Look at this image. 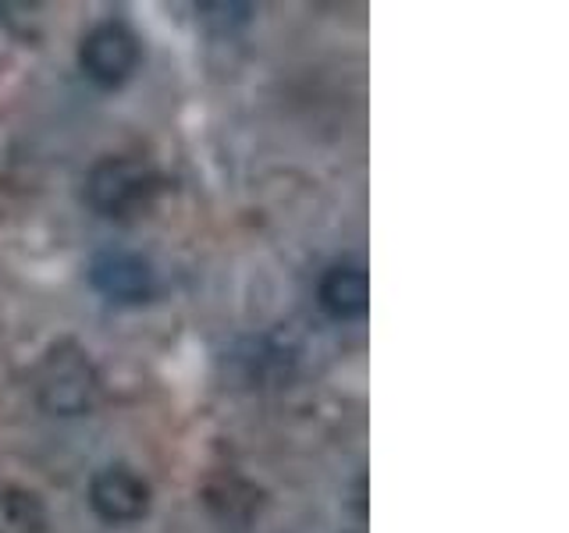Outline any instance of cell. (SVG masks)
Listing matches in <instances>:
<instances>
[{"instance_id": "52a82bcc", "label": "cell", "mask_w": 569, "mask_h": 533, "mask_svg": "<svg viewBox=\"0 0 569 533\" xmlns=\"http://www.w3.org/2000/svg\"><path fill=\"white\" fill-rule=\"evenodd\" d=\"M43 526L47 512L40 497L18 487L0 491V533H43Z\"/></svg>"}, {"instance_id": "5b68a950", "label": "cell", "mask_w": 569, "mask_h": 533, "mask_svg": "<svg viewBox=\"0 0 569 533\" xmlns=\"http://www.w3.org/2000/svg\"><path fill=\"white\" fill-rule=\"evenodd\" d=\"M89 505L111 526L139 523L150 512V484L129 466H107L89 480Z\"/></svg>"}, {"instance_id": "7a4b0ae2", "label": "cell", "mask_w": 569, "mask_h": 533, "mask_svg": "<svg viewBox=\"0 0 569 533\" xmlns=\"http://www.w3.org/2000/svg\"><path fill=\"white\" fill-rule=\"evenodd\" d=\"M100 378L89 355L76 345H58L36 370V395L53 416H82L93 409Z\"/></svg>"}, {"instance_id": "8992f818", "label": "cell", "mask_w": 569, "mask_h": 533, "mask_svg": "<svg viewBox=\"0 0 569 533\" xmlns=\"http://www.w3.org/2000/svg\"><path fill=\"white\" fill-rule=\"evenodd\" d=\"M317 302L338 324L363 320L370 310V278L360 263H335L317 284Z\"/></svg>"}, {"instance_id": "6da1fadb", "label": "cell", "mask_w": 569, "mask_h": 533, "mask_svg": "<svg viewBox=\"0 0 569 533\" xmlns=\"http://www.w3.org/2000/svg\"><path fill=\"white\" fill-rule=\"evenodd\" d=\"M160 192V178L136 157H103L86 178V200L100 218L132 221L147 213Z\"/></svg>"}, {"instance_id": "277c9868", "label": "cell", "mask_w": 569, "mask_h": 533, "mask_svg": "<svg viewBox=\"0 0 569 533\" xmlns=\"http://www.w3.org/2000/svg\"><path fill=\"white\" fill-rule=\"evenodd\" d=\"M89 284L118 306H142L157 295V271L147 257L129 249H103L89 260Z\"/></svg>"}, {"instance_id": "3957f363", "label": "cell", "mask_w": 569, "mask_h": 533, "mask_svg": "<svg viewBox=\"0 0 569 533\" xmlns=\"http://www.w3.org/2000/svg\"><path fill=\"white\" fill-rule=\"evenodd\" d=\"M142 61L139 36L124 22H100L79 43L82 76L100 89H118L129 82Z\"/></svg>"}]
</instances>
